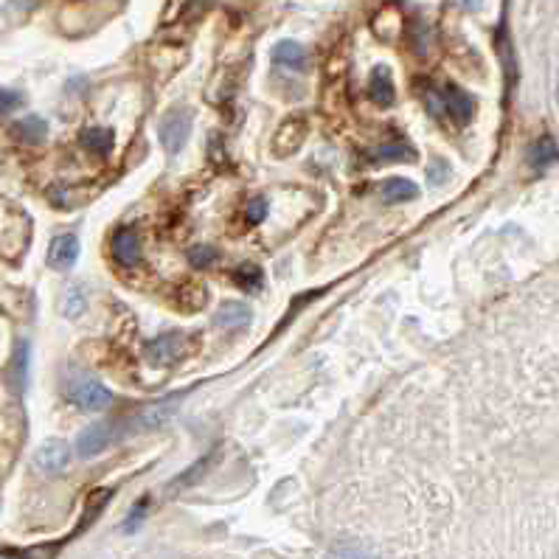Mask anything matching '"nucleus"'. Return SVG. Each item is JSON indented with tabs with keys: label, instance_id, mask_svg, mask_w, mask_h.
Instances as JSON below:
<instances>
[{
	"label": "nucleus",
	"instance_id": "nucleus-1",
	"mask_svg": "<svg viewBox=\"0 0 559 559\" xmlns=\"http://www.w3.org/2000/svg\"><path fill=\"white\" fill-rule=\"evenodd\" d=\"M68 397L82 411H104L113 402L110 391L99 380H93V377H74L71 385H68Z\"/></svg>",
	"mask_w": 559,
	"mask_h": 559
},
{
	"label": "nucleus",
	"instance_id": "nucleus-2",
	"mask_svg": "<svg viewBox=\"0 0 559 559\" xmlns=\"http://www.w3.org/2000/svg\"><path fill=\"white\" fill-rule=\"evenodd\" d=\"M192 133V113L189 110H172L161 121V141L169 152H180Z\"/></svg>",
	"mask_w": 559,
	"mask_h": 559
},
{
	"label": "nucleus",
	"instance_id": "nucleus-3",
	"mask_svg": "<svg viewBox=\"0 0 559 559\" xmlns=\"http://www.w3.org/2000/svg\"><path fill=\"white\" fill-rule=\"evenodd\" d=\"M186 346H189V338L180 335V332H169V335H161L155 338L147 346V360L152 366H169L175 363L177 357L186 354Z\"/></svg>",
	"mask_w": 559,
	"mask_h": 559
},
{
	"label": "nucleus",
	"instance_id": "nucleus-4",
	"mask_svg": "<svg viewBox=\"0 0 559 559\" xmlns=\"http://www.w3.org/2000/svg\"><path fill=\"white\" fill-rule=\"evenodd\" d=\"M118 436H121V427L118 425H93L88 427L82 436H79V442H76V453L79 458H93L99 456L102 450H107L110 444L116 442Z\"/></svg>",
	"mask_w": 559,
	"mask_h": 559
},
{
	"label": "nucleus",
	"instance_id": "nucleus-5",
	"mask_svg": "<svg viewBox=\"0 0 559 559\" xmlns=\"http://www.w3.org/2000/svg\"><path fill=\"white\" fill-rule=\"evenodd\" d=\"M68 461H71V447L68 442H62V439H51V442H45L40 450H37V456H34V464H37V470L45 472V475H57L68 467Z\"/></svg>",
	"mask_w": 559,
	"mask_h": 559
},
{
	"label": "nucleus",
	"instance_id": "nucleus-6",
	"mask_svg": "<svg viewBox=\"0 0 559 559\" xmlns=\"http://www.w3.org/2000/svg\"><path fill=\"white\" fill-rule=\"evenodd\" d=\"M79 259V239L74 234H62L48 248V265L54 270H71Z\"/></svg>",
	"mask_w": 559,
	"mask_h": 559
},
{
	"label": "nucleus",
	"instance_id": "nucleus-7",
	"mask_svg": "<svg viewBox=\"0 0 559 559\" xmlns=\"http://www.w3.org/2000/svg\"><path fill=\"white\" fill-rule=\"evenodd\" d=\"M113 259L118 265H135L141 259V245H138V236L133 228H121L113 236Z\"/></svg>",
	"mask_w": 559,
	"mask_h": 559
},
{
	"label": "nucleus",
	"instance_id": "nucleus-8",
	"mask_svg": "<svg viewBox=\"0 0 559 559\" xmlns=\"http://www.w3.org/2000/svg\"><path fill=\"white\" fill-rule=\"evenodd\" d=\"M251 321H253L251 307L236 304V301L222 304V307L217 309V315H214V324L222 326V329H245V326H251Z\"/></svg>",
	"mask_w": 559,
	"mask_h": 559
},
{
	"label": "nucleus",
	"instance_id": "nucleus-9",
	"mask_svg": "<svg viewBox=\"0 0 559 559\" xmlns=\"http://www.w3.org/2000/svg\"><path fill=\"white\" fill-rule=\"evenodd\" d=\"M368 93H371L374 104H380V107H391V104H394L397 90H394V82H391V71H388L385 65H377V68H374Z\"/></svg>",
	"mask_w": 559,
	"mask_h": 559
},
{
	"label": "nucleus",
	"instance_id": "nucleus-10",
	"mask_svg": "<svg viewBox=\"0 0 559 559\" xmlns=\"http://www.w3.org/2000/svg\"><path fill=\"white\" fill-rule=\"evenodd\" d=\"M419 194L416 183H411L408 177H388L383 186H380V197L383 203H411L413 197Z\"/></svg>",
	"mask_w": 559,
	"mask_h": 559
},
{
	"label": "nucleus",
	"instance_id": "nucleus-11",
	"mask_svg": "<svg viewBox=\"0 0 559 559\" xmlns=\"http://www.w3.org/2000/svg\"><path fill=\"white\" fill-rule=\"evenodd\" d=\"M273 59L284 65V68H293V71H304L307 68V48L295 40H284L273 48Z\"/></svg>",
	"mask_w": 559,
	"mask_h": 559
},
{
	"label": "nucleus",
	"instance_id": "nucleus-12",
	"mask_svg": "<svg viewBox=\"0 0 559 559\" xmlns=\"http://www.w3.org/2000/svg\"><path fill=\"white\" fill-rule=\"evenodd\" d=\"M172 411H175L172 402H166V405H152V408H147V411H141L138 416H133L130 425H133V430H152V427H161L163 422L172 416Z\"/></svg>",
	"mask_w": 559,
	"mask_h": 559
},
{
	"label": "nucleus",
	"instance_id": "nucleus-13",
	"mask_svg": "<svg viewBox=\"0 0 559 559\" xmlns=\"http://www.w3.org/2000/svg\"><path fill=\"white\" fill-rule=\"evenodd\" d=\"M79 141H82V147L90 149V152H96V155H107V152L113 149L116 135H113V130H104V127H88V130H82Z\"/></svg>",
	"mask_w": 559,
	"mask_h": 559
},
{
	"label": "nucleus",
	"instance_id": "nucleus-14",
	"mask_svg": "<svg viewBox=\"0 0 559 559\" xmlns=\"http://www.w3.org/2000/svg\"><path fill=\"white\" fill-rule=\"evenodd\" d=\"M304 135H307V127H304V121H287L284 127H281L279 133H276V149L279 152H295V149L301 147V141H304Z\"/></svg>",
	"mask_w": 559,
	"mask_h": 559
},
{
	"label": "nucleus",
	"instance_id": "nucleus-15",
	"mask_svg": "<svg viewBox=\"0 0 559 559\" xmlns=\"http://www.w3.org/2000/svg\"><path fill=\"white\" fill-rule=\"evenodd\" d=\"M444 113H450L453 121H467L472 116V102L470 96H464L458 88L444 90Z\"/></svg>",
	"mask_w": 559,
	"mask_h": 559
},
{
	"label": "nucleus",
	"instance_id": "nucleus-16",
	"mask_svg": "<svg viewBox=\"0 0 559 559\" xmlns=\"http://www.w3.org/2000/svg\"><path fill=\"white\" fill-rule=\"evenodd\" d=\"M45 121L43 118L31 116V118H23V121H17L15 124V135L17 138H23V141H29V144H37V141H43L45 138Z\"/></svg>",
	"mask_w": 559,
	"mask_h": 559
},
{
	"label": "nucleus",
	"instance_id": "nucleus-17",
	"mask_svg": "<svg viewBox=\"0 0 559 559\" xmlns=\"http://www.w3.org/2000/svg\"><path fill=\"white\" fill-rule=\"evenodd\" d=\"M26 377H29V343H20L12 360V383L17 391L26 388Z\"/></svg>",
	"mask_w": 559,
	"mask_h": 559
},
{
	"label": "nucleus",
	"instance_id": "nucleus-18",
	"mask_svg": "<svg viewBox=\"0 0 559 559\" xmlns=\"http://www.w3.org/2000/svg\"><path fill=\"white\" fill-rule=\"evenodd\" d=\"M554 158H557V147H554L551 138H543V141L534 147V152H531V161H534V166H540V169H543L548 161H554Z\"/></svg>",
	"mask_w": 559,
	"mask_h": 559
},
{
	"label": "nucleus",
	"instance_id": "nucleus-19",
	"mask_svg": "<svg viewBox=\"0 0 559 559\" xmlns=\"http://www.w3.org/2000/svg\"><path fill=\"white\" fill-rule=\"evenodd\" d=\"M82 309H85V293H82V287H71V290H68V298H65V315H68V318H76Z\"/></svg>",
	"mask_w": 559,
	"mask_h": 559
},
{
	"label": "nucleus",
	"instance_id": "nucleus-20",
	"mask_svg": "<svg viewBox=\"0 0 559 559\" xmlns=\"http://www.w3.org/2000/svg\"><path fill=\"white\" fill-rule=\"evenodd\" d=\"M236 281H242V287H248V290H259V284H262V270L256 265L242 267V270L236 273Z\"/></svg>",
	"mask_w": 559,
	"mask_h": 559
},
{
	"label": "nucleus",
	"instance_id": "nucleus-21",
	"mask_svg": "<svg viewBox=\"0 0 559 559\" xmlns=\"http://www.w3.org/2000/svg\"><path fill=\"white\" fill-rule=\"evenodd\" d=\"M332 559H377L374 554H368L363 548H354V545H343V548H335Z\"/></svg>",
	"mask_w": 559,
	"mask_h": 559
},
{
	"label": "nucleus",
	"instance_id": "nucleus-22",
	"mask_svg": "<svg viewBox=\"0 0 559 559\" xmlns=\"http://www.w3.org/2000/svg\"><path fill=\"white\" fill-rule=\"evenodd\" d=\"M214 256H217V253H214V248H203V245H200V248H194V251L189 253L192 265H197V267H206L208 262H214Z\"/></svg>",
	"mask_w": 559,
	"mask_h": 559
},
{
	"label": "nucleus",
	"instance_id": "nucleus-23",
	"mask_svg": "<svg viewBox=\"0 0 559 559\" xmlns=\"http://www.w3.org/2000/svg\"><path fill=\"white\" fill-rule=\"evenodd\" d=\"M265 217H267V200H262V197L251 200V206H248V220L262 222Z\"/></svg>",
	"mask_w": 559,
	"mask_h": 559
},
{
	"label": "nucleus",
	"instance_id": "nucleus-24",
	"mask_svg": "<svg viewBox=\"0 0 559 559\" xmlns=\"http://www.w3.org/2000/svg\"><path fill=\"white\" fill-rule=\"evenodd\" d=\"M17 104H20V93H15V90L0 88V113H9V110H15Z\"/></svg>",
	"mask_w": 559,
	"mask_h": 559
},
{
	"label": "nucleus",
	"instance_id": "nucleus-25",
	"mask_svg": "<svg viewBox=\"0 0 559 559\" xmlns=\"http://www.w3.org/2000/svg\"><path fill=\"white\" fill-rule=\"evenodd\" d=\"M144 506H147V501H141V503H135V509H133V515H130V520L124 523V529L127 531H133L138 523H141V517H144Z\"/></svg>",
	"mask_w": 559,
	"mask_h": 559
},
{
	"label": "nucleus",
	"instance_id": "nucleus-26",
	"mask_svg": "<svg viewBox=\"0 0 559 559\" xmlns=\"http://www.w3.org/2000/svg\"><path fill=\"white\" fill-rule=\"evenodd\" d=\"M402 147H383L377 152V158H408L405 152H399Z\"/></svg>",
	"mask_w": 559,
	"mask_h": 559
},
{
	"label": "nucleus",
	"instance_id": "nucleus-27",
	"mask_svg": "<svg viewBox=\"0 0 559 559\" xmlns=\"http://www.w3.org/2000/svg\"><path fill=\"white\" fill-rule=\"evenodd\" d=\"M0 559H26L20 551H0Z\"/></svg>",
	"mask_w": 559,
	"mask_h": 559
},
{
	"label": "nucleus",
	"instance_id": "nucleus-28",
	"mask_svg": "<svg viewBox=\"0 0 559 559\" xmlns=\"http://www.w3.org/2000/svg\"><path fill=\"white\" fill-rule=\"evenodd\" d=\"M464 6H467V9H478V6H481V0H464Z\"/></svg>",
	"mask_w": 559,
	"mask_h": 559
},
{
	"label": "nucleus",
	"instance_id": "nucleus-29",
	"mask_svg": "<svg viewBox=\"0 0 559 559\" xmlns=\"http://www.w3.org/2000/svg\"><path fill=\"white\" fill-rule=\"evenodd\" d=\"M557 99H559V85H557Z\"/></svg>",
	"mask_w": 559,
	"mask_h": 559
}]
</instances>
